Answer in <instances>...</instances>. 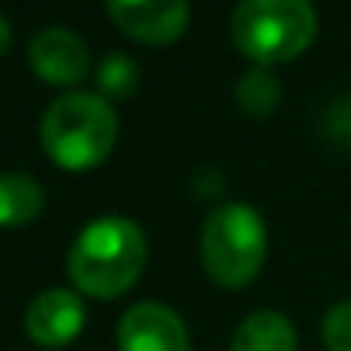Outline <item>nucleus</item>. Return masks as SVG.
Instances as JSON below:
<instances>
[{
  "label": "nucleus",
  "instance_id": "1",
  "mask_svg": "<svg viewBox=\"0 0 351 351\" xmlns=\"http://www.w3.org/2000/svg\"><path fill=\"white\" fill-rule=\"evenodd\" d=\"M148 241L145 231L121 214L90 221L69 248V279L80 293L97 300L124 296L145 272Z\"/></svg>",
  "mask_w": 351,
  "mask_h": 351
},
{
  "label": "nucleus",
  "instance_id": "2",
  "mask_svg": "<svg viewBox=\"0 0 351 351\" xmlns=\"http://www.w3.org/2000/svg\"><path fill=\"white\" fill-rule=\"evenodd\" d=\"M45 155L69 172L97 169L117 141V114L100 93L69 90L49 104L38 128Z\"/></svg>",
  "mask_w": 351,
  "mask_h": 351
},
{
  "label": "nucleus",
  "instance_id": "3",
  "mask_svg": "<svg viewBox=\"0 0 351 351\" xmlns=\"http://www.w3.org/2000/svg\"><path fill=\"white\" fill-rule=\"evenodd\" d=\"M313 35L317 11L306 0H248L231 14V38L238 52L262 69L303 56Z\"/></svg>",
  "mask_w": 351,
  "mask_h": 351
},
{
  "label": "nucleus",
  "instance_id": "4",
  "mask_svg": "<svg viewBox=\"0 0 351 351\" xmlns=\"http://www.w3.org/2000/svg\"><path fill=\"white\" fill-rule=\"evenodd\" d=\"M200 258L217 286H252L269 258V231L258 210L248 204H221L204 224Z\"/></svg>",
  "mask_w": 351,
  "mask_h": 351
},
{
  "label": "nucleus",
  "instance_id": "5",
  "mask_svg": "<svg viewBox=\"0 0 351 351\" xmlns=\"http://www.w3.org/2000/svg\"><path fill=\"white\" fill-rule=\"evenodd\" d=\"M121 351H190V330L183 317L158 300H145L124 310L117 320Z\"/></svg>",
  "mask_w": 351,
  "mask_h": 351
},
{
  "label": "nucleus",
  "instance_id": "6",
  "mask_svg": "<svg viewBox=\"0 0 351 351\" xmlns=\"http://www.w3.org/2000/svg\"><path fill=\"white\" fill-rule=\"evenodd\" d=\"M110 21L134 42L169 45L190 28V4L183 0H110Z\"/></svg>",
  "mask_w": 351,
  "mask_h": 351
},
{
  "label": "nucleus",
  "instance_id": "7",
  "mask_svg": "<svg viewBox=\"0 0 351 351\" xmlns=\"http://www.w3.org/2000/svg\"><path fill=\"white\" fill-rule=\"evenodd\" d=\"M28 62L45 83L73 86V83H80L90 73V49H86V42L76 32L52 25V28H42V32L32 35Z\"/></svg>",
  "mask_w": 351,
  "mask_h": 351
},
{
  "label": "nucleus",
  "instance_id": "8",
  "mask_svg": "<svg viewBox=\"0 0 351 351\" xmlns=\"http://www.w3.org/2000/svg\"><path fill=\"white\" fill-rule=\"evenodd\" d=\"M86 324V303L73 289H45L25 313V330L42 348H62L80 337Z\"/></svg>",
  "mask_w": 351,
  "mask_h": 351
},
{
  "label": "nucleus",
  "instance_id": "9",
  "mask_svg": "<svg viewBox=\"0 0 351 351\" xmlns=\"http://www.w3.org/2000/svg\"><path fill=\"white\" fill-rule=\"evenodd\" d=\"M296 327L279 310L248 313L231 337V351H296Z\"/></svg>",
  "mask_w": 351,
  "mask_h": 351
},
{
  "label": "nucleus",
  "instance_id": "10",
  "mask_svg": "<svg viewBox=\"0 0 351 351\" xmlns=\"http://www.w3.org/2000/svg\"><path fill=\"white\" fill-rule=\"evenodd\" d=\"M45 207V190L25 172H0V228H25Z\"/></svg>",
  "mask_w": 351,
  "mask_h": 351
},
{
  "label": "nucleus",
  "instance_id": "11",
  "mask_svg": "<svg viewBox=\"0 0 351 351\" xmlns=\"http://www.w3.org/2000/svg\"><path fill=\"white\" fill-rule=\"evenodd\" d=\"M234 97H238L241 114H248V117H269V114H276V110H279L282 83H279V76H276L272 69L255 66L252 73H245V76L238 80Z\"/></svg>",
  "mask_w": 351,
  "mask_h": 351
},
{
  "label": "nucleus",
  "instance_id": "12",
  "mask_svg": "<svg viewBox=\"0 0 351 351\" xmlns=\"http://www.w3.org/2000/svg\"><path fill=\"white\" fill-rule=\"evenodd\" d=\"M138 80H141V69L131 56L124 52H110L100 69H97V86H100V97L104 100H124L138 90Z\"/></svg>",
  "mask_w": 351,
  "mask_h": 351
},
{
  "label": "nucleus",
  "instance_id": "13",
  "mask_svg": "<svg viewBox=\"0 0 351 351\" xmlns=\"http://www.w3.org/2000/svg\"><path fill=\"white\" fill-rule=\"evenodd\" d=\"M320 334L327 351H351V300H341L327 310Z\"/></svg>",
  "mask_w": 351,
  "mask_h": 351
},
{
  "label": "nucleus",
  "instance_id": "14",
  "mask_svg": "<svg viewBox=\"0 0 351 351\" xmlns=\"http://www.w3.org/2000/svg\"><path fill=\"white\" fill-rule=\"evenodd\" d=\"M8 45H11V21L0 14V56L8 52Z\"/></svg>",
  "mask_w": 351,
  "mask_h": 351
}]
</instances>
